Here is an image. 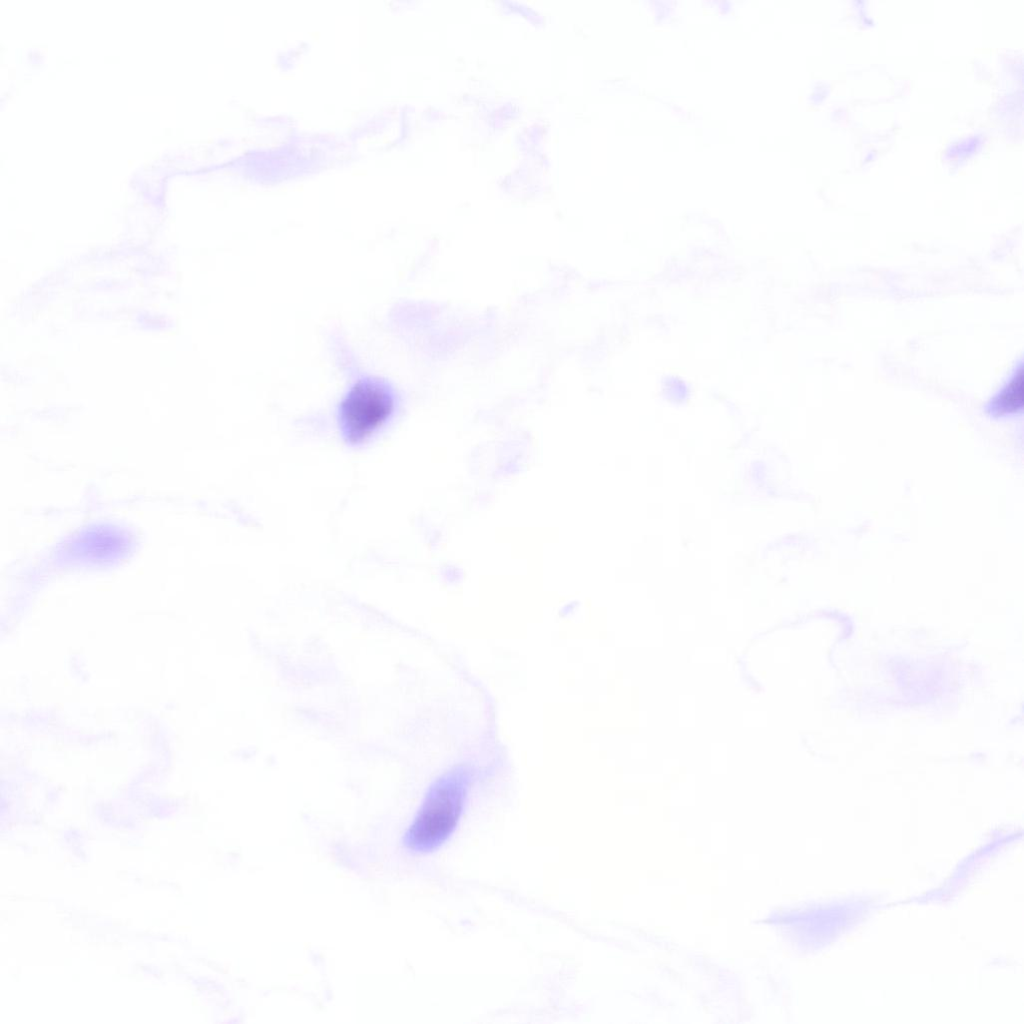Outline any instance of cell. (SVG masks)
<instances>
[{
  "instance_id": "1",
  "label": "cell",
  "mask_w": 1024,
  "mask_h": 1024,
  "mask_svg": "<svg viewBox=\"0 0 1024 1024\" xmlns=\"http://www.w3.org/2000/svg\"><path fill=\"white\" fill-rule=\"evenodd\" d=\"M336 407L341 438L351 447L375 439L391 423L398 410V396L385 379L356 370Z\"/></svg>"
},
{
  "instance_id": "3",
  "label": "cell",
  "mask_w": 1024,
  "mask_h": 1024,
  "mask_svg": "<svg viewBox=\"0 0 1024 1024\" xmlns=\"http://www.w3.org/2000/svg\"><path fill=\"white\" fill-rule=\"evenodd\" d=\"M1023 369L1020 365L1010 381L993 399L991 410L993 414L1003 416L1017 413L1023 406Z\"/></svg>"
},
{
  "instance_id": "2",
  "label": "cell",
  "mask_w": 1024,
  "mask_h": 1024,
  "mask_svg": "<svg viewBox=\"0 0 1024 1024\" xmlns=\"http://www.w3.org/2000/svg\"><path fill=\"white\" fill-rule=\"evenodd\" d=\"M462 776L450 774L432 789L410 826L405 842L418 852L431 851L453 833L463 807Z\"/></svg>"
}]
</instances>
